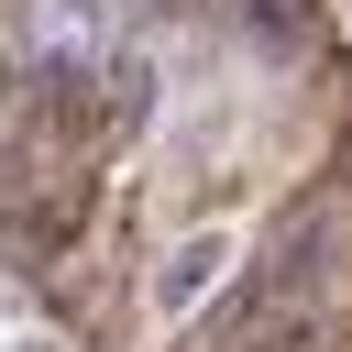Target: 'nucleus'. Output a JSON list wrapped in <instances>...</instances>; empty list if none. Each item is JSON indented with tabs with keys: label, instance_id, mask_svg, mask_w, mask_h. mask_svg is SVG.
<instances>
[{
	"label": "nucleus",
	"instance_id": "nucleus-1",
	"mask_svg": "<svg viewBox=\"0 0 352 352\" xmlns=\"http://www.w3.org/2000/svg\"><path fill=\"white\" fill-rule=\"evenodd\" d=\"M11 55H22L33 77H55V88H88L99 55H110V0H22Z\"/></svg>",
	"mask_w": 352,
	"mask_h": 352
},
{
	"label": "nucleus",
	"instance_id": "nucleus-2",
	"mask_svg": "<svg viewBox=\"0 0 352 352\" xmlns=\"http://www.w3.org/2000/svg\"><path fill=\"white\" fill-rule=\"evenodd\" d=\"M231 275V231H187L165 264H154V308L165 319H187V308H209V286Z\"/></svg>",
	"mask_w": 352,
	"mask_h": 352
},
{
	"label": "nucleus",
	"instance_id": "nucleus-3",
	"mask_svg": "<svg viewBox=\"0 0 352 352\" xmlns=\"http://www.w3.org/2000/svg\"><path fill=\"white\" fill-rule=\"evenodd\" d=\"M99 110H110V121H143V110H154V55H143V44L110 55V99H99Z\"/></svg>",
	"mask_w": 352,
	"mask_h": 352
},
{
	"label": "nucleus",
	"instance_id": "nucleus-4",
	"mask_svg": "<svg viewBox=\"0 0 352 352\" xmlns=\"http://www.w3.org/2000/svg\"><path fill=\"white\" fill-rule=\"evenodd\" d=\"M231 22H242L253 44H297V22H308V11H297V0H231Z\"/></svg>",
	"mask_w": 352,
	"mask_h": 352
}]
</instances>
